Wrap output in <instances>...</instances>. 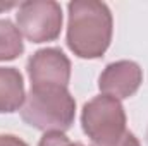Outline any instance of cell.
Wrapping results in <instances>:
<instances>
[{
    "label": "cell",
    "instance_id": "1",
    "mask_svg": "<svg viewBox=\"0 0 148 146\" xmlns=\"http://www.w3.org/2000/svg\"><path fill=\"white\" fill-rule=\"evenodd\" d=\"M67 46L79 59H100L112 41L114 19L107 3L74 0L67 5Z\"/></svg>",
    "mask_w": 148,
    "mask_h": 146
},
{
    "label": "cell",
    "instance_id": "2",
    "mask_svg": "<svg viewBox=\"0 0 148 146\" xmlns=\"http://www.w3.org/2000/svg\"><path fill=\"white\" fill-rule=\"evenodd\" d=\"M19 112L38 131L66 132L76 119V100L66 86H31Z\"/></svg>",
    "mask_w": 148,
    "mask_h": 146
},
{
    "label": "cell",
    "instance_id": "3",
    "mask_svg": "<svg viewBox=\"0 0 148 146\" xmlns=\"http://www.w3.org/2000/svg\"><path fill=\"white\" fill-rule=\"evenodd\" d=\"M126 122L122 103L107 95L91 98L81 112V127L90 138L91 146H109L121 139L127 131Z\"/></svg>",
    "mask_w": 148,
    "mask_h": 146
},
{
    "label": "cell",
    "instance_id": "4",
    "mask_svg": "<svg viewBox=\"0 0 148 146\" xmlns=\"http://www.w3.org/2000/svg\"><path fill=\"white\" fill-rule=\"evenodd\" d=\"M62 7L53 0H28L19 3L16 23L31 43L55 41L62 31Z\"/></svg>",
    "mask_w": 148,
    "mask_h": 146
},
{
    "label": "cell",
    "instance_id": "5",
    "mask_svg": "<svg viewBox=\"0 0 148 146\" xmlns=\"http://www.w3.org/2000/svg\"><path fill=\"white\" fill-rule=\"evenodd\" d=\"M71 60L55 46L36 50L26 64L31 86H66L71 81Z\"/></svg>",
    "mask_w": 148,
    "mask_h": 146
},
{
    "label": "cell",
    "instance_id": "6",
    "mask_svg": "<svg viewBox=\"0 0 148 146\" xmlns=\"http://www.w3.org/2000/svg\"><path fill=\"white\" fill-rule=\"evenodd\" d=\"M143 83V71L133 60H117L109 64L98 77V89L102 95L115 100L131 98Z\"/></svg>",
    "mask_w": 148,
    "mask_h": 146
},
{
    "label": "cell",
    "instance_id": "7",
    "mask_svg": "<svg viewBox=\"0 0 148 146\" xmlns=\"http://www.w3.org/2000/svg\"><path fill=\"white\" fill-rule=\"evenodd\" d=\"M26 100L24 79L16 67H0V113L21 110Z\"/></svg>",
    "mask_w": 148,
    "mask_h": 146
},
{
    "label": "cell",
    "instance_id": "8",
    "mask_svg": "<svg viewBox=\"0 0 148 146\" xmlns=\"http://www.w3.org/2000/svg\"><path fill=\"white\" fill-rule=\"evenodd\" d=\"M24 52L23 35L10 19H0V62L14 60Z\"/></svg>",
    "mask_w": 148,
    "mask_h": 146
},
{
    "label": "cell",
    "instance_id": "9",
    "mask_svg": "<svg viewBox=\"0 0 148 146\" xmlns=\"http://www.w3.org/2000/svg\"><path fill=\"white\" fill-rule=\"evenodd\" d=\"M38 146H84L83 143H73L64 132H45Z\"/></svg>",
    "mask_w": 148,
    "mask_h": 146
},
{
    "label": "cell",
    "instance_id": "10",
    "mask_svg": "<svg viewBox=\"0 0 148 146\" xmlns=\"http://www.w3.org/2000/svg\"><path fill=\"white\" fill-rule=\"evenodd\" d=\"M109 146H141V145H140L138 138H136L131 131H126L121 139H117L115 143H112V145H109Z\"/></svg>",
    "mask_w": 148,
    "mask_h": 146
},
{
    "label": "cell",
    "instance_id": "11",
    "mask_svg": "<svg viewBox=\"0 0 148 146\" xmlns=\"http://www.w3.org/2000/svg\"><path fill=\"white\" fill-rule=\"evenodd\" d=\"M0 146H28V143L14 134H0Z\"/></svg>",
    "mask_w": 148,
    "mask_h": 146
},
{
    "label": "cell",
    "instance_id": "12",
    "mask_svg": "<svg viewBox=\"0 0 148 146\" xmlns=\"http://www.w3.org/2000/svg\"><path fill=\"white\" fill-rule=\"evenodd\" d=\"M19 3H16V2H0V12H5V10H10V9H14V7H17Z\"/></svg>",
    "mask_w": 148,
    "mask_h": 146
},
{
    "label": "cell",
    "instance_id": "13",
    "mask_svg": "<svg viewBox=\"0 0 148 146\" xmlns=\"http://www.w3.org/2000/svg\"><path fill=\"white\" fill-rule=\"evenodd\" d=\"M147 139H148V131H147Z\"/></svg>",
    "mask_w": 148,
    "mask_h": 146
}]
</instances>
